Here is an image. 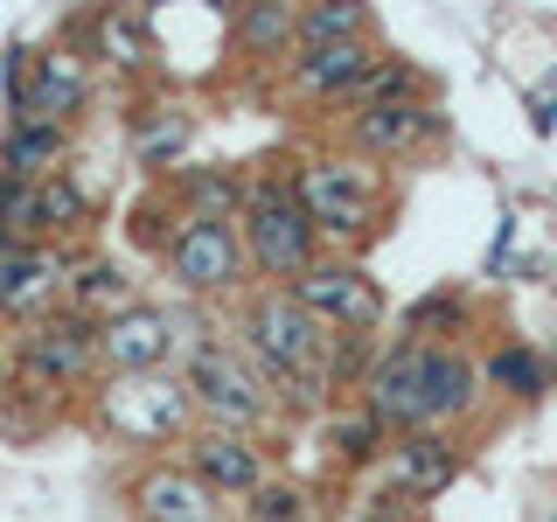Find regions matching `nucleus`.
<instances>
[{"label": "nucleus", "instance_id": "nucleus-1", "mask_svg": "<svg viewBox=\"0 0 557 522\" xmlns=\"http://www.w3.org/2000/svg\"><path fill=\"white\" fill-rule=\"evenodd\" d=\"M293 167V196L307 202L313 231H321L327 251H348L362 258L370 244L391 231V209H397V188H391V167L383 161H362L348 147H321V153H300Z\"/></svg>", "mask_w": 557, "mask_h": 522}, {"label": "nucleus", "instance_id": "nucleus-2", "mask_svg": "<svg viewBox=\"0 0 557 522\" xmlns=\"http://www.w3.org/2000/svg\"><path fill=\"white\" fill-rule=\"evenodd\" d=\"M77 418L91 425V439L119 452H182V439L202 425L196 390L182 370H126V376H98L91 397L77 405Z\"/></svg>", "mask_w": 557, "mask_h": 522}, {"label": "nucleus", "instance_id": "nucleus-3", "mask_svg": "<svg viewBox=\"0 0 557 522\" xmlns=\"http://www.w3.org/2000/svg\"><path fill=\"white\" fill-rule=\"evenodd\" d=\"M8 370L28 397H42V405H57V411H77L84 397H91V383L104 376L98 321L57 300L49 313L8 327Z\"/></svg>", "mask_w": 557, "mask_h": 522}, {"label": "nucleus", "instance_id": "nucleus-4", "mask_svg": "<svg viewBox=\"0 0 557 522\" xmlns=\"http://www.w3.org/2000/svg\"><path fill=\"white\" fill-rule=\"evenodd\" d=\"M237 231H244L258 286H293V278L327 251L321 231H313V216H307V202L293 196V167L286 161H251V188H244Z\"/></svg>", "mask_w": 557, "mask_h": 522}, {"label": "nucleus", "instance_id": "nucleus-5", "mask_svg": "<svg viewBox=\"0 0 557 522\" xmlns=\"http://www.w3.org/2000/svg\"><path fill=\"white\" fill-rule=\"evenodd\" d=\"M161 278L174 286V300H202V307H237L244 293L258 286L244 231L223 223V216H188L182 231H174L168 258H161Z\"/></svg>", "mask_w": 557, "mask_h": 522}, {"label": "nucleus", "instance_id": "nucleus-6", "mask_svg": "<svg viewBox=\"0 0 557 522\" xmlns=\"http://www.w3.org/2000/svg\"><path fill=\"white\" fill-rule=\"evenodd\" d=\"M182 376H188V390H196V418L202 425H237V432H265L278 425V397L265 390V376L251 370V356L237 348V335L223 327L216 341H202V348H188L182 356Z\"/></svg>", "mask_w": 557, "mask_h": 522}, {"label": "nucleus", "instance_id": "nucleus-7", "mask_svg": "<svg viewBox=\"0 0 557 522\" xmlns=\"http://www.w3.org/2000/svg\"><path fill=\"white\" fill-rule=\"evenodd\" d=\"M446 104L440 91L425 98H391V104H370V112H342L335 119V147L362 153V161H383V167H411L425 153L446 147Z\"/></svg>", "mask_w": 557, "mask_h": 522}, {"label": "nucleus", "instance_id": "nucleus-8", "mask_svg": "<svg viewBox=\"0 0 557 522\" xmlns=\"http://www.w3.org/2000/svg\"><path fill=\"white\" fill-rule=\"evenodd\" d=\"M293 300H300L327 335H383L391 321V293L370 278V265L348 251H321L313 265L293 278Z\"/></svg>", "mask_w": 557, "mask_h": 522}, {"label": "nucleus", "instance_id": "nucleus-9", "mask_svg": "<svg viewBox=\"0 0 557 522\" xmlns=\"http://www.w3.org/2000/svg\"><path fill=\"white\" fill-rule=\"evenodd\" d=\"M119 515L126 522H231V501H223L182 452H147V460L119 481Z\"/></svg>", "mask_w": 557, "mask_h": 522}, {"label": "nucleus", "instance_id": "nucleus-10", "mask_svg": "<svg viewBox=\"0 0 557 522\" xmlns=\"http://www.w3.org/2000/svg\"><path fill=\"white\" fill-rule=\"evenodd\" d=\"M119 133H126V161L147 174V182H161L188 161V139H196V112H188L182 84H139L126 91V112H119Z\"/></svg>", "mask_w": 557, "mask_h": 522}, {"label": "nucleus", "instance_id": "nucleus-11", "mask_svg": "<svg viewBox=\"0 0 557 522\" xmlns=\"http://www.w3.org/2000/svg\"><path fill=\"white\" fill-rule=\"evenodd\" d=\"M98 348H104V376L126 370H174L182 362V327H174V300H147L104 313L98 321Z\"/></svg>", "mask_w": 557, "mask_h": 522}, {"label": "nucleus", "instance_id": "nucleus-12", "mask_svg": "<svg viewBox=\"0 0 557 522\" xmlns=\"http://www.w3.org/2000/svg\"><path fill=\"white\" fill-rule=\"evenodd\" d=\"M376 49H383V35H356V42H300L286 57V70H278V98L335 112L342 91L376 63Z\"/></svg>", "mask_w": 557, "mask_h": 522}, {"label": "nucleus", "instance_id": "nucleus-13", "mask_svg": "<svg viewBox=\"0 0 557 522\" xmlns=\"http://www.w3.org/2000/svg\"><path fill=\"white\" fill-rule=\"evenodd\" d=\"M300 8L307 0H244L231 14V63L244 84H278L286 57L300 49Z\"/></svg>", "mask_w": 557, "mask_h": 522}, {"label": "nucleus", "instance_id": "nucleus-14", "mask_svg": "<svg viewBox=\"0 0 557 522\" xmlns=\"http://www.w3.org/2000/svg\"><path fill=\"white\" fill-rule=\"evenodd\" d=\"M467 474V446H460V432H446V425H418V432H397L391 452H383V481L397 487V495H411V501H440L453 481Z\"/></svg>", "mask_w": 557, "mask_h": 522}, {"label": "nucleus", "instance_id": "nucleus-15", "mask_svg": "<svg viewBox=\"0 0 557 522\" xmlns=\"http://www.w3.org/2000/svg\"><path fill=\"white\" fill-rule=\"evenodd\" d=\"M182 460L196 467V474L216 487V495L231 501V509H237V501L272 474L265 439H258V432H237V425H196V432L182 439Z\"/></svg>", "mask_w": 557, "mask_h": 522}, {"label": "nucleus", "instance_id": "nucleus-16", "mask_svg": "<svg viewBox=\"0 0 557 522\" xmlns=\"http://www.w3.org/2000/svg\"><path fill=\"white\" fill-rule=\"evenodd\" d=\"M70 278V251L42 237H22L14 251H0V327H22L35 313H49L63 300Z\"/></svg>", "mask_w": 557, "mask_h": 522}, {"label": "nucleus", "instance_id": "nucleus-17", "mask_svg": "<svg viewBox=\"0 0 557 522\" xmlns=\"http://www.w3.org/2000/svg\"><path fill=\"white\" fill-rule=\"evenodd\" d=\"M356 397L391 432H418V425H425V341L391 335V341L376 348V362H370V376H362Z\"/></svg>", "mask_w": 557, "mask_h": 522}, {"label": "nucleus", "instance_id": "nucleus-18", "mask_svg": "<svg viewBox=\"0 0 557 522\" xmlns=\"http://www.w3.org/2000/svg\"><path fill=\"white\" fill-rule=\"evenodd\" d=\"M91 63H98V77H119L126 91L161 84V49H153V22H147L139 0H104V8H98Z\"/></svg>", "mask_w": 557, "mask_h": 522}, {"label": "nucleus", "instance_id": "nucleus-19", "mask_svg": "<svg viewBox=\"0 0 557 522\" xmlns=\"http://www.w3.org/2000/svg\"><path fill=\"white\" fill-rule=\"evenodd\" d=\"M487 397L481 356L467 341H425V425H467Z\"/></svg>", "mask_w": 557, "mask_h": 522}, {"label": "nucleus", "instance_id": "nucleus-20", "mask_svg": "<svg viewBox=\"0 0 557 522\" xmlns=\"http://www.w3.org/2000/svg\"><path fill=\"white\" fill-rule=\"evenodd\" d=\"M91 98H98V63L77 57V49H63V42H49L42 63H35V91H28V104L14 119H57V126H77V119L91 112Z\"/></svg>", "mask_w": 557, "mask_h": 522}, {"label": "nucleus", "instance_id": "nucleus-21", "mask_svg": "<svg viewBox=\"0 0 557 522\" xmlns=\"http://www.w3.org/2000/svg\"><path fill=\"white\" fill-rule=\"evenodd\" d=\"M98 216H104V202H98V188H91L84 167H57V174L35 182V237H42V244L98 237Z\"/></svg>", "mask_w": 557, "mask_h": 522}, {"label": "nucleus", "instance_id": "nucleus-22", "mask_svg": "<svg viewBox=\"0 0 557 522\" xmlns=\"http://www.w3.org/2000/svg\"><path fill=\"white\" fill-rule=\"evenodd\" d=\"M63 251H70L63 307H77V313H91V321H104V313H119V307H133V300H139V286H133L126 258L98 251L91 237H84V244H63Z\"/></svg>", "mask_w": 557, "mask_h": 522}, {"label": "nucleus", "instance_id": "nucleus-23", "mask_svg": "<svg viewBox=\"0 0 557 522\" xmlns=\"http://www.w3.org/2000/svg\"><path fill=\"white\" fill-rule=\"evenodd\" d=\"M168 196L182 202V216H223L237 223L244 188H251V161H182L174 174H161Z\"/></svg>", "mask_w": 557, "mask_h": 522}, {"label": "nucleus", "instance_id": "nucleus-24", "mask_svg": "<svg viewBox=\"0 0 557 522\" xmlns=\"http://www.w3.org/2000/svg\"><path fill=\"white\" fill-rule=\"evenodd\" d=\"M391 439H397V432L383 425L362 397H342V405L321 411V446H327V460H335L342 474H370V467H383Z\"/></svg>", "mask_w": 557, "mask_h": 522}, {"label": "nucleus", "instance_id": "nucleus-25", "mask_svg": "<svg viewBox=\"0 0 557 522\" xmlns=\"http://www.w3.org/2000/svg\"><path fill=\"white\" fill-rule=\"evenodd\" d=\"M70 139L77 126H57V119H0V167L42 182V174L70 167Z\"/></svg>", "mask_w": 557, "mask_h": 522}, {"label": "nucleus", "instance_id": "nucleus-26", "mask_svg": "<svg viewBox=\"0 0 557 522\" xmlns=\"http://www.w3.org/2000/svg\"><path fill=\"white\" fill-rule=\"evenodd\" d=\"M474 327H481V307L467 286H432L397 313V335L405 341H467Z\"/></svg>", "mask_w": 557, "mask_h": 522}, {"label": "nucleus", "instance_id": "nucleus-27", "mask_svg": "<svg viewBox=\"0 0 557 522\" xmlns=\"http://www.w3.org/2000/svg\"><path fill=\"white\" fill-rule=\"evenodd\" d=\"M425 91H440V84H432V70H425V63H411V57H397V49L383 42V49H376V63L342 91L335 119H342V112H370V104H391V98H425Z\"/></svg>", "mask_w": 557, "mask_h": 522}, {"label": "nucleus", "instance_id": "nucleus-28", "mask_svg": "<svg viewBox=\"0 0 557 522\" xmlns=\"http://www.w3.org/2000/svg\"><path fill=\"white\" fill-rule=\"evenodd\" d=\"M481 376L495 397H509V405H544L550 397V362L536 341H495L481 356Z\"/></svg>", "mask_w": 557, "mask_h": 522}, {"label": "nucleus", "instance_id": "nucleus-29", "mask_svg": "<svg viewBox=\"0 0 557 522\" xmlns=\"http://www.w3.org/2000/svg\"><path fill=\"white\" fill-rule=\"evenodd\" d=\"M182 223L188 216H182V202L168 196V182H139V196L126 202V251H139V258H153V265H161Z\"/></svg>", "mask_w": 557, "mask_h": 522}, {"label": "nucleus", "instance_id": "nucleus-30", "mask_svg": "<svg viewBox=\"0 0 557 522\" xmlns=\"http://www.w3.org/2000/svg\"><path fill=\"white\" fill-rule=\"evenodd\" d=\"M356 35H383L376 0H307L300 8V42H356Z\"/></svg>", "mask_w": 557, "mask_h": 522}, {"label": "nucleus", "instance_id": "nucleus-31", "mask_svg": "<svg viewBox=\"0 0 557 522\" xmlns=\"http://www.w3.org/2000/svg\"><path fill=\"white\" fill-rule=\"evenodd\" d=\"M237 522H313V487L293 474H265L237 501Z\"/></svg>", "mask_w": 557, "mask_h": 522}, {"label": "nucleus", "instance_id": "nucleus-32", "mask_svg": "<svg viewBox=\"0 0 557 522\" xmlns=\"http://www.w3.org/2000/svg\"><path fill=\"white\" fill-rule=\"evenodd\" d=\"M376 335H327V397H356L362 390V376H370V362H376Z\"/></svg>", "mask_w": 557, "mask_h": 522}, {"label": "nucleus", "instance_id": "nucleus-33", "mask_svg": "<svg viewBox=\"0 0 557 522\" xmlns=\"http://www.w3.org/2000/svg\"><path fill=\"white\" fill-rule=\"evenodd\" d=\"M35 63H42V42H14L0 57V119H14L35 91Z\"/></svg>", "mask_w": 557, "mask_h": 522}, {"label": "nucleus", "instance_id": "nucleus-34", "mask_svg": "<svg viewBox=\"0 0 557 522\" xmlns=\"http://www.w3.org/2000/svg\"><path fill=\"white\" fill-rule=\"evenodd\" d=\"M0 223H8L14 237H35V182L14 167H0Z\"/></svg>", "mask_w": 557, "mask_h": 522}, {"label": "nucleus", "instance_id": "nucleus-35", "mask_svg": "<svg viewBox=\"0 0 557 522\" xmlns=\"http://www.w3.org/2000/svg\"><path fill=\"white\" fill-rule=\"evenodd\" d=\"M418 515H425V501L397 495L391 481H383V487H370V495L356 501V522H418Z\"/></svg>", "mask_w": 557, "mask_h": 522}, {"label": "nucleus", "instance_id": "nucleus-36", "mask_svg": "<svg viewBox=\"0 0 557 522\" xmlns=\"http://www.w3.org/2000/svg\"><path fill=\"white\" fill-rule=\"evenodd\" d=\"M530 126L536 133H557V70H550L544 91H530Z\"/></svg>", "mask_w": 557, "mask_h": 522}, {"label": "nucleus", "instance_id": "nucleus-37", "mask_svg": "<svg viewBox=\"0 0 557 522\" xmlns=\"http://www.w3.org/2000/svg\"><path fill=\"white\" fill-rule=\"evenodd\" d=\"M14 390V370H8V348H0V397Z\"/></svg>", "mask_w": 557, "mask_h": 522}, {"label": "nucleus", "instance_id": "nucleus-38", "mask_svg": "<svg viewBox=\"0 0 557 522\" xmlns=\"http://www.w3.org/2000/svg\"><path fill=\"white\" fill-rule=\"evenodd\" d=\"M209 8H216V14H223V22H231V14L244 8V0H209Z\"/></svg>", "mask_w": 557, "mask_h": 522}, {"label": "nucleus", "instance_id": "nucleus-39", "mask_svg": "<svg viewBox=\"0 0 557 522\" xmlns=\"http://www.w3.org/2000/svg\"><path fill=\"white\" fill-rule=\"evenodd\" d=\"M544 362H550V390H557V341H550V348H544Z\"/></svg>", "mask_w": 557, "mask_h": 522}, {"label": "nucleus", "instance_id": "nucleus-40", "mask_svg": "<svg viewBox=\"0 0 557 522\" xmlns=\"http://www.w3.org/2000/svg\"><path fill=\"white\" fill-rule=\"evenodd\" d=\"M14 244H22V237H14V231H8V223H0V251H14Z\"/></svg>", "mask_w": 557, "mask_h": 522}, {"label": "nucleus", "instance_id": "nucleus-41", "mask_svg": "<svg viewBox=\"0 0 557 522\" xmlns=\"http://www.w3.org/2000/svg\"><path fill=\"white\" fill-rule=\"evenodd\" d=\"M139 8H153V0H139Z\"/></svg>", "mask_w": 557, "mask_h": 522}]
</instances>
